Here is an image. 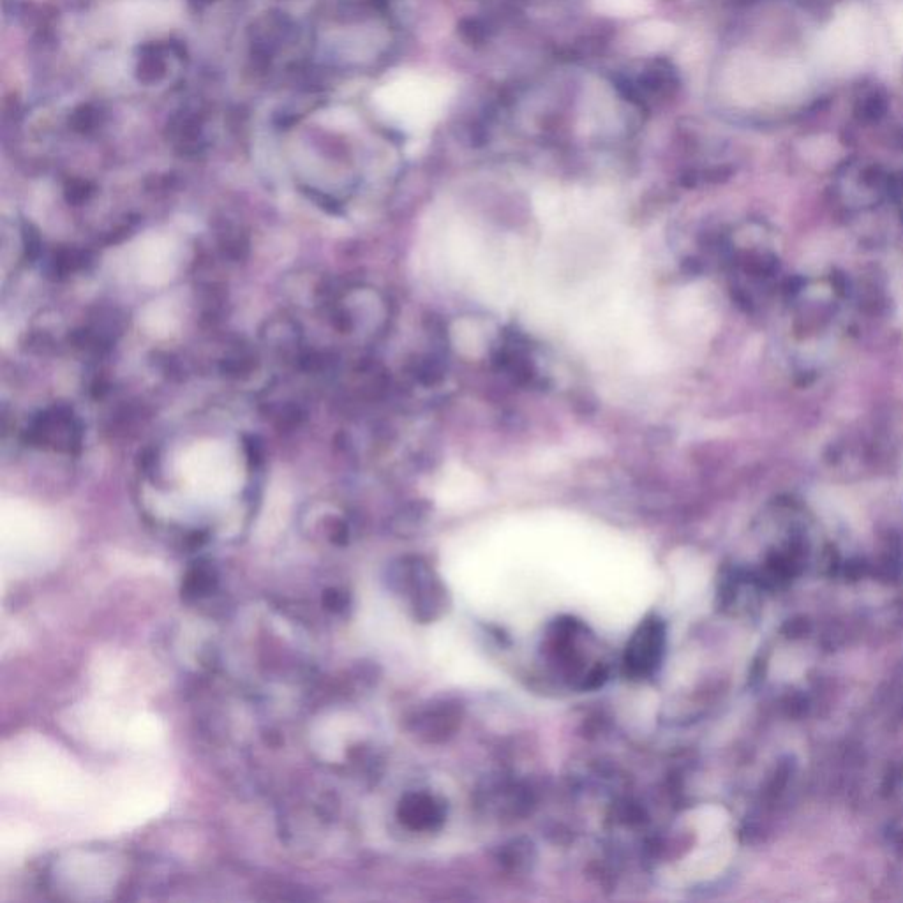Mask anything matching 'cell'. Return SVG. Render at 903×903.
<instances>
[{
	"instance_id": "cell-4",
	"label": "cell",
	"mask_w": 903,
	"mask_h": 903,
	"mask_svg": "<svg viewBox=\"0 0 903 903\" xmlns=\"http://www.w3.org/2000/svg\"><path fill=\"white\" fill-rule=\"evenodd\" d=\"M448 98L450 89L445 82L426 76H413L394 87L390 96V108L399 119L411 126H424L440 117Z\"/></svg>"
},
{
	"instance_id": "cell-5",
	"label": "cell",
	"mask_w": 903,
	"mask_h": 903,
	"mask_svg": "<svg viewBox=\"0 0 903 903\" xmlns=\"http://www.w3.org/2000/svg\"><path fill=\"white\" fill-rule=\"evenodd\" d=\"M667 628L662 618L650 614L635 628L623 657V669L630 680H648L664 660Z\"/></svg>"
},
{
	"instance_id": "cell-7",
	"label": "cell",
	"mask_w": 903,
	"mask_h": 903,
	"mask_svg": "<svg viewBox=\"0 0 903 903\" xmlns=\"http://www.w3.org/2000/svg\"><path fill=\"white\" fill-rule=\"evenodd\" d=\"M865 20L859 13H847L836 20L822 41V57L831 66L845 69L856 66L865 53Z\"/></svg>"
},
{
	"instance_id": "cell-9",
	"label": "cell",
	"mask_w": 903,
	"mask_h": 903,
	"mask_svg": "<svg viewBox=\"0 0 903 903\" xmlns=\"http://www.w3.org/2000/svg\"><path fill=\"white\" fill-rule=\"evenodd\" d=\"M417 724L420 725V732L429 741H440L456 732L457 727L461 724V713L456 704L441 702V704L427 709L422 718L417 720Z\"/></svg>"
},
{
	"instance_id": "cell-15",
	"label": "cell",
	"mask_w": 903,
	"mask_h": 903,
	"mask_svg": "<svg viewBox=\"0 0 903 903\" xmlns=\"http://www.w3.org/2000/svg\"><path fill=\"white\" fill-rule=\"evenodd\" d=\"M895 30L896 34H898V39L903 43V8L896 13Z\"/></svg>"
},
{
	"instance_id": "cell-12",
	"label": "cell",
	"mask_w": 903,
	"mask_h": 903,
	"mask_svg": "<svg viewBox=\"0 0 903 903\" xmlns=\"http://www.w3.org/2000/svg\"><path fill=\"white\" fill-rule=\"evenodd\" d=\"M507 849H505V856H503V863L510 868V870H514V872H521V870H528L531 865H533V861H535V849H533V844L531 842H526V840H514L512 844L505 845Z\"/></svg>"
},
{
	"instance_id": "cell-8",
	"label": "cell",
	"mask_w": 903,
	"mask_h": 903,
	"mask_svg": "<svg viewBox=\"0 0 903 903\" xmlns=\"http://www.w3.org/2000/svg\"><path fill=\"white\" fill-rule=\"evenodd\" d=\"M399 821L411 831L431 833L445 822V805L427 792H411L399 803Z\"/></svg>"
},
{
	"instance_id": "cell-10",
	"label": "cell",
	"mask_w": 903,
	"mask_h": 903,
	"mask_svg": "<svg viewBox=\"0 0 903 903\" xmlns=\"http://www.w3.org/2000/svg\"><path fill=\"white\" fill-rule=\"evenodd\" d=\"M674 38H676L674 25L665 22L644 23L641 27H637L634 34V41L642 52H658L671 45Z\"/></svg>"
},
{
	"instance_id": "cell-11",
	"label": "cell",
	"mask_w": 903,
	"mask_h": 903,
	"mask_svg": "<svg viewBox=\"0 0 903 903\" xmlns=\"http://www.w3.org/2000/svg\"><path fill=\"white\" fill-rule=\"evenodd\" d=\"M143 321H145L147 330L154 336H170L173 330H177L179 327V313L173 306L172 300H161L157 304L154 302V306L147 309Z\"/></svg>"
},
{
	"instance_id": "cell-3",
	"label": "cell",
	"mask_w": 903,
	"mask_h": 903,
	"mask_svg": "<svg viewBox=\"0 0 903 903\" xmlns=\"http://www.w3.org/2000/svg\"><path fill=\"white\" fill-rule=\"evenodd\" d=\"M182 263L179 240L166 233H149L127 251V270L138 283L149 288L170 283Z\"/></svg>"
},
{
	"instance_id": "cell-6",
	"label": "cell",
	"mask_w": 903,
	"mask_h": 903,
	"mask_svg": "<svg viewBox=\"0 0 903 903\" xmlns=\"http://www.w3.org/2000/svg\"><path fill=\"white\" fill-rule=\"evenodd\" d=\"M401 577L418 620L427 623L440 618L447 609V590L434 575L433 568L424 561L413 560L404 567Z\"/></svg>"
},
{
	"instance_id": "cell-14",
	"label": "cell",
	"mask_w": 903,
	"mask_h": 903,
	"mask_svg": "<svg viewBox=\"0 0 903 903\" xmlns=\"http://www.w3.org/2000/svg\"><path fill=\"white\" fill-rule=\"evenodd\" d=\"M214 584H216V575L214 572H207V570H195V572H189L186 577V593L187 595H191V597L202 598L205 595H209L210 591L214 590Z\"/></svg>"
},
{
	"instance_id": "cell-13",
	"label": "cell",
	"mask_w": 903,
	"mask_h": 903,
	"mask_svg": "<svg viewBox=\"0 0 903 903\" xmlns=\"http://www.w3.org/2000/svg\"><path fill=\"white\" fill-rule=\"evenodd\" d=\"M593 6L602 15L625 18L641 15L648 8V0H593Z\"/></svg>"
},
{
	"instance_id": "cell-1",
	"label": "cell",
	"mask_w": 903,
	"mask_h": 903,
	"mask_svg": "<svg viewBox=\"0 0 903 903\" xmlns=\"http://www.w3.org/2000/svg\"><path fill=\"white\" fill-rule=\"evenodd\" d=\"M177 466L184 487L200 500H224L242 486L239 452L223 440H202L187 447Z\"/></svg>"
},
{
	"instance_id": "cell-2",
	"label": "cell",
	"mask_w": 903,
	"mask_h": 903,
	"mask_svg": "<svg viewBox=\"0 0 903 903\" xmlns=\"http://www.w3.org/2000/svg\"><path fill=\"white\" fill-rule=\"evenodd\" d=\"M803 85V75L792 66L736 57L725 69V87L732 99L745 105L791 98Z\"/></svg>"
}]
</instances>
